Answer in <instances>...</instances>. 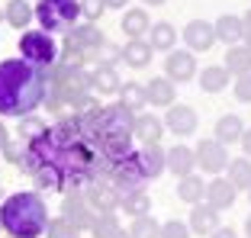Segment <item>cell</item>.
<instances>
[{"mask_svg":"<svg viewBox=\"0 0 251 238\" xmlns=\"http://www.w3.org/2000/svg\"><path fill=\"white\" fill-rule=\"evenodd\" d=\"M151 29V20H148L145 10H129L123 13V32H129V39H139L142 32Z\"/></svg>","mask_w":251,"mask_h":238,"instance_id":"24","label":"cell"},{"mask_svg":"<svg viewBox=\"0 0 251 238\" xmlns=\"http://www.w3.org/2000/svg\"><path fill=\"white\" fill-rule=\"evenodd\" d=\"M36 161L58 167L65 177V187H87L94 180H103L110 171L97 139L77 116L61 119L58 126L45 129V135L29 142L26 158L20 161V171H32Z\"/></svg>","mask_w":251,"mask_h":238,"instance_id":"1","label":"cell"},{"mask_svg":"<svg viewBox=\"0 0 251 238\" xmlns=\"http://www.w3.org/2000/svg\"><path fill=\"white\" fill-rule=\"evenodd\" d=\"M58 61H61V65H68V68H81V61H84V48L74 42V39H65V48H61Z\"/></svg>","mask_w":251,"mask_h":238,"instance_id":"36","label":"cell"},{"mask_svg":"<svg viewBox=\"0 0 251 238\" xmlns=\"http://www.w3.org/2000/svg\"><path fill=\"white\" fill-rule=\"evenodd\" d=\"M97 55H100V65H106L110 68L116 58H123V48H116V45H110V42H103L100 48H97Z\"/></svg>","mask_w":251,"mask_h":238,"instance_id":"39","label":"cell"},{"mask_svg":"<svg viewBox=\"0 0 251 238\" xmlns=\"http://www.w3.org/2000/svg\"><path fill=\"white\" fill-rule=\"evenodd\" d=\"M103 10H106L103 0H81V16H84V20H90V23L103 13Z\"/></svg>","mask_w":251,"mask_h":238,"instance_id":"40","label":"cell"},{"mask_svg":"<svg viewBox=\"0 0 251 238\" xmlns=\"http://www.w3.org/2000/svg\"><path fill=\"white\" fill-rule=\"evenodd\" d=\"M213 29H216V39H222V42L232 48V45L242 39V20H238V16H229V13H226V16H219V20L213 23Z\"/></svg>","mask_w":251,"mask_h":238,"instance_id":"19","label":"cell"},{"mask_svg":"<svg viewBox=\"0 0 251 238\" xmlns=\"http://www.w3.org/2000/svg\"><path fill=\"white\" fill-rule=\"evenodd\" d=\"M145 3H164V0H145Z\"/></svg>","mask_w":251,"mask_h":238,"instance_id":"49","label":"cell"},{"mask_svg":"<svg viewBox=\"0 0 251 238\" xmlns=\"http://www.w3.org/2000/svg\"><path fill=\"white\" fill-rule=\"evenodd\" d=\"M49 90V74L26 58L0 61V116H29Z\"/></svg>","mask_w":251,"mask_h":238,"instance_id":"2","label":"cell"},{"mask_svg":"<svg viewBox=\"0 0 251 238\" xmlns=\"http://www.w3.org/2000/svg\"><path fill=\"white\" fill-rule=\"evenodd\" d=\"M164 68H168V81H190L197 74V58L190 52H171Z\"/></svg>","mask_w":251,"mask_h":238,"instance_id":"9","label":"cell"},{"mask_svg":"<svg viewBox=\"0 0 251 238\" xmlns=\"http://www.w3.org/2000/svg\"><path fill=\"white\" fill-rule=\"evenodd\" d=\"M248 196H251V187H248Z\"/></svg>","mask_w":251,"mask_h":238,"instance_id":"50","label":"cell"},{"mask_svg":"<svg viewBox=\"0 0 251 238\" xmlns=\"http://www.w3.org/2000/svg\"><path fill=\"white\" fill-rule=\"evenodd\" d=\"M242 132H245V126H242V119H238V116H222L219 122H216V142H219V145L238 142Z\"/></svg>","mask_w":251,"mask_h":238,"instance_id":"23","label":"cell"},{"mask_svg":"<svg viewBox=\"0 0 251 238\" xmlns=\"http://www.w3.org/2000/svg\"><path fill=\"white\" fill-rule=\"evenodd\" d=\"M148 32H151V39H148L151 48H171L174 39H177V32H174L171 23H155V29H148Z\"/></svg>","mask_w":251,"mask_h":238,"instance_id":"31","label":"cell"},{"mask_svg":"<svg viewBox=\"0 0 251 238\" xmlns=\"http://www.w3.org/2000/svg\"><path fill=\"white\" fill-rule=\"evenodd\" d=\"M158 238H190V229L184 222H177V219H171V222L161 225V235Z\"/></svg>","mask_w":251,"mask_h":238,"instance_id":"38","label":"cell"},{"mask_svg":"<svg viewBox=\"0 0 251 238\" xmlns=\"http://www.w3.org/2000/svg\"><path fill=\"white\" fill-rule=\"evenodd\" d=\"M16 132H20V139L29 145V142H36L39 135H45V122H42V119H32V116H23Z\"/></svg>","mask_w":251,"mask_h":238,"instance_id":"35","label":"cell"},{"mask_svg":"<svg viewBox=\"0 0 251 238\" xmlns=\"http://www.w3.org/2000/svg\"><path fill=\"white\" fill-rule=\"evenodd\" d=\"M103 7H113V10H119V7H129V0H103Z\"/></svg>","mask_w":251,"mask_h":238,"instance_id":"46","label":"cell"},{"mask_svg":"<svg viewBox=\"0 0 251 238\" xmlns=\"http://www.w3.org/2000/svg\"><path fill=\"white\" fill-rule=\"evenodd\" d=\"M242 39H245V48H251V13L242 20Z\"/></svg>","mask_w":251,"mask_h":238,"instance_id":"43","label":"cell"},{"mask_svg":"<svg viewBox=\"0 0 251 238\" xmlns=\"http://www.w3.org/2000/svg\"><path fill=\"white\" fill-rule=\"evenodd\" d=\"M61 219H68L71 225H77V229H90L94 225V213H90V206H87V200L84 196H77V193H71L65 200V216Z\"/></svg>","mask_w":251,"mask_h":238,"instance_id":"10","label":"cell"},{"mask_svg":"<svg viewBox=\"0 0 251 238\" xmlns=\"http://www.w3.org/2000/svg\"><path fill=\"white\" fill-rule=\"evenodd\" d=\"M168 129L177 135H190L197 129V113L190 106H171L168 110Z\"/></svg>","mask_w":251,"mask_h":238,"instance_id":"14","label":"cell"},{"mask_svg":"<svg viewBox=\"0 0 251 238\" xmlns=\"http://www.w3.org/2000/svg\"><path fill=\"white\" fill-rule=\"evenodd\" d=\"M197 164L203 167V171H209V174H219L222 167H229V155H226V145H219L216 139H203L197 145Z\"/></svg>","mask_w":251,"mask_h":238,"instance_id":"6","label":"cell"},{"mask_svg":"<svg viewBox=\"0 0 251 238\" xmlns=\"http://www.w3.org/2000/svg\"><path fill=\"white\" fill-rule=\"evenodd\" d=\"M145 97H148V103H155V106H174V84L168 77H155V81H148Z\"/></svg>","mask_w":251,"mask_h":238,"instance_id":"17","label":"cell"},{"mask_svg":"<svg viewBox=\"0 0 251 238\" xmlns=\"http://www.w3.org/2000/svg\"><path fill=\"white\" fill-rule=\"evenodd\" d=\"M229 180L232 187H251V161H242V158H238V161H229Z\"/></svg>","mask_w":251,"mask_h":238,"instance_id":"32","label":"cell"},{"mask_svg":"<svg viewBox=\"0 0 251 238\" xmlns=\"http://www.w3.org/2000/svg\"><path fill=\"white\" fill-rule=\"evenodd\" d=\"M142 161H145V167H148V177H158V174L164 171V151H161V145L158 142H151V145H142Z\"/></svg>","mask_w":251,"mask_h":238,"instance_id":"28","label":"cell"},{"mask_svg":"<svg viewBox=\"0 0 251 238\" xmlns=\"http://www.w3.org/2000/svg\"><path fill=\"white\" fill-rule=\"evenodd\" d=\"M119 97H123L126 110H142V106L148 103L145 87H142V84H126V87H119Z\"/></svg>","mask_w":251,"mask_h":238,"instance_id":"30","label":"cell"},{"mask_svg":"<svg viewBox=\"0 0 251 238\" xmlns=\"http://www.w3.org/2000/svg\"><path fill=\"white\" fill-rule=\"evenodd\" d=\"M45 232H49V238H81V229L71 225L68 219H52Z\"/></svg>","mask_w":251,"mask_h":238,"instance_id":"37","label":"cell"},{"mask_svg":"<svg viewBox=\"0 0 251 238\" xmlns=\"http://www.w3.org/2000/svg\"><path fill=\"white\" fill-rule=\"evenodd\" d=\"M235 97L242 100V103H251V74H242L235 84Z\"/></svg>","mask_w":251,"mask_h":238,"instance_id":"42","label":"cell"},{"mask_svg":"<svg viewBox=\"0 0 251 238\" xmlns=\"http://www.w3.org/2000/svg\"><path fill=\"white\" fill-rule=\"evenodd\" d=\"M20 52H23V58L29 61V65H36V68H42V71H45V68L58 65L61 48H58V42H55L49 32H23Z\"/></svg>","mask_w":251,"mask_h":238,"instance_id":"5","label":"cell"},{"mask_svg":"<svg viewBox=\"0 0 251 238\" xmlns=\"http://www.w3.org/2000/svg\"><path fill=\"white\" fill-rule=\"evenodd\" d=\"M90 87L100 90V94H116V90H119L116 71H113V68H106V65H97L94 71H90Z\"/></svg>","mask_w":251,"mask_h":238,"instance_id":"22","label":"cell"},{"mask_svg":"<svg viewBox=\"0 0 251 238\" xmlns=\"http://www.w3.org/2000/svg\"><path fill=\"white\" fill-rule=\"evenodd\" d=\"M148 58H151V45L142 42V39H129V42L123 45V61L132 68H145Z\"/></svg>","mask_w":251,"mask_h":238,"instance_id":"20","label":"cell"},{"mask_svg":"<svg viewBox=\"0 0 251 238\" xmlns=\"http://www.w3.org/2000/svg\"><path fill=\"white\" fill-rule=\"evenodd\" d=\"M203 193H206V187H203V180L193 177V174H187V177H180V187H177V196L184 203H193L197 206L200 200H203Z\"/></svg>","mask_w":251,"mask_h":238,"instance_id":"26","label":"cell"},{"mask_svg":"<svg viewBox=\"0 0 251 238\" xmlns=\"http://www.w3.org/2000/svg\"><path fill=\"white\" fill-rule=\"evenodd\" d=\"M226 71L229 74H251V48H245V45H232L229 55H226Z\"/></svg>","mask_w":251,"mask_h":238,"instance_id":"21","label":"cell"},{"mask_svg":"<svg viewBox=\"0 0 251 238\" xmlns=\"http://www.w3.org/2000/svg\"><path fill=\"white\" fill-rule=\"evenodd\" d=\"M26 148H29V145H26V142H7V148H3V151H7V158H10V161H16V164H20L23 161V158H26Z\"/></svg>","mask_w":251,"mask_h":238,"instance_id":"41","label":"cell"},{"mask_svg":"<svg viewBox=\"0 0 251 238\" xmlns=\"http://www.w3.org/2000/svg\"><path fill=\"white\" fill-rule=\"evenodd\" d=\"M213 238H235V232L232 229H216V232H209Z\"/></svg>","mask_w":251,"mask_h":238,"instance_id":"44","label":"cell"},{"mask_svg":"<svg viewBox=\"0 0 251 238\" xmlns=\"http://www.w3.org/2000/svg\"><path fill=\"white\" fill-rule=\"evenodd\" d=\"M245 229H248V238H251V219H248V222H245Z\"/></svg>","mask_w":251,"mask_h":238,"instance_id":"48","label":"cell"},{"mask_svg":"<svg viewBox=\"0 0 251 238\" xmlns=\"http://www.w3.org/2000/svg\"><path fill=\"white\" fill-rule=\"evenodd\" d=\"M68 39H74V42L81 45L84 52H97V48L103 45V32L97 29L94 23H84V26H74V29L68 32Z\"/></svg>","mask_w":251,"mask_h":238,"instance_id":"16","label":"cell"},{"mask_svg":"<svg viewBox=\"0 0 251 238\" xmlns=\"http://www.w3.org/2000/svg\"><path fill=\"white\" fill-rule=\"evenodd\" d=\"M0 16H3V13H0Z\"/></svg>","mask_w":251,"mask_h":238,"instance_id":"51","label":"cell"},{"mask_svg":"<svg viewBox=\"0 0 251 238\" xmlns=\"http://www.w3.org/2000/svg\"><path fill=\"white\" fill-rule=\"evenodd\" d=\"M3 16H7L10 26L26 29V26H29V20H32V10H29V3H26V0H10L7 10H3Z\"/></svg>","mask_w":251,"mask_h":238,"instance_id":"25","label":"cell"},{"mask_svg":"<svg viewBox=\"0 0 251 238\" xmlns=\"http://www.w3.org/2000/svg\"><path fill=\"white\" fill-rule=\"evenodd\" d=\"M32 184L39 187V190H65V177H61L58 167H52V164H42L36 161V167H32Z\"/></svg>","mask_w":251,"mask_h":238,"instance_id":"12","label":"cell"},{"mask_svg":"<svg viewBox=\"0 0 251 238\" xmlns=\"http://www.w3.org/2000/svg\"><path fill=\"white\" fill-rule=\"evenodd\" d=\"M0 225L10 238H39L49 229V206L39 193H13L0 203Z\"/></svg>","mask_w":251,"mask_h":238,"instance_id":"3","label":"cell"},{"mask_svg":"<svg viewBox=\"0 0 251 238\" xmlns=\"http://www.w3.org/2000/svg\"><path fill=\"white\" fill-rule=\"evenodd\" d=\"M77 16H81L77 0H39L36 3V20L45 32H71Z\"/></svg>","mask_w":251,"mask_h":238,"instance_id":"4","label":"cell"},{"mask_svg":"<svg viewBox=\"0 0 251 238\" xmlns=\"http://www.w3.org/2000/svg\"><path fill=\"white\" fill-rule=\"evenodd\" d=\"M132 135H139L145 145H151V142L161 139V119L151 116V113H142V116H135V126H132Z\"/></svg>","mask_w":251,"mask_h":238,"instance_id":"18","label":"cell"},{"mask_svg":"<svg viewBox=\"0 0 251 238\" xmlns=\"http://www.w3.org/2000/svg\"><path fill=\"white\" fill-rule=\"evenodd\" d=\"M184 39L193 52H209L216 42V29H213V23H206V20H193V23H187Z\"/></svg>","mask_w":251,"mask_h":238,"instance_id":"8","label":"cell"},{"mask_svg":"<svg viewBox=\"0 0 251 238\" xmlns=\"http://www.w3.org/2000/svg\"><path fill=\"white\" fill-rule=\"evenodd\" d=\"M238 142H242V145H245V151L251 155V129H245V132H242V139H238Z\"/></svg>","mask_w":251,"mask_h":238,"instance_id":"45","label":"cell"},{"mask_svg":"<svg viewBox=\"0 0 251 238\" xmlns=\"http://www.w3.org/2000/svg\"><path fill=\"white\" fill-rule=\"evenodd\" d=\"M206 203H209L213 209H226V206H232V203H235V187H232L229 180L216 177L213 184L206 187Z\"/></svg>","mask_w":251,"mask_h":238,"instance_id":"15","label":"cell"},{"mask_svg":"<svg viewBox=\"0 0 251 238\" xmlns=\"http://www.w3.org/2000/svg\"><path fill=\"white\" fill-rule=\"evenodd\" d=\"M226 84H229V71L226 68H206L200 74V87L206 94H219V90H226Z\"/></svg>","mask_w":251,"mask_h":238,"instance_id":"27","label":"cell"},{"mask_svg":"<svg viewBox=\"0 0 251 238\" xmlns=\"http://www.w3.org/2000/svg\"><path fill=\"white\" fill-rule=\"evenodd\" d=\"M90 229H94V235H97V238H129V232L119 229L116 219H113L110 213H100V216L94 219V225H90Z\"/></svg>","mask_w":251,"mask_h":238,"instance_id":"29","label":"cell"},{"mask_svg":"<svg viewBox=\"0 0 251 238\" xmlns=\"http://www.w3.org/2000/svg\"><path fill=\"white\" fill-rule=\"evenodd\" d=\"M193 164H197V155H193L187 145H174L171 151H164V167H168V171H174L177 177L193 174Z\"/></svg>","mask_w":251,"mask_h":238,"instance_id":"11","label":"cell"},{"mask_svg":"<svg viewBox=\"0 0 251 238\" xmlns=\"http://www.w3.org/2000/svg\"><path fill=\"white\" fill-rule=\"evenodd\" d=\"M7 129H3V122H0V151H3V148H7Z\"/></svg>","mask_w":251,"mask_h":238,"instance_id":"47","label":"cell"},{"mask_svg":"<svg viewBox=\"0 0 251 238\" xmlns=\"http://www.w3.org/2000/svg\"><path fill=\"white\" fill-rule=\"evenodd\" d=\"M84 200H87V206L94 209V213H113V209L119 206V193L116 187L110 184V180H94V184H87V193H84Z\"/></svg>","mask_w":251,"mask_h":238,"instance_id":"7","label":"cell"},{"mask_svg":"<svg viewBox=\"0 0 251 238\" xmlns=\"http://www.w3.org/2000/svg\"><path fill=\"white\" fill-rule=\"evenodd\" d=\"M161 235V225L148 216H139L132 225H129V238H158Z\"/></svg>","mask_w":251,"mask_h":238,"instance_id":"34","label":"cell"},{"mask_svg":"<svg viewBox=\"0 0 251 238\" xmlns=\"http://www.w3.org/2000/svg\"><path fill=\"white\" fill-rule=\"evenodd\" d=\"M119 203L126 206V213H135V216H145L148 209H151V203H148V193H145V190H132V193L119 196Z\"/></svg>","mask_w":251,"mask_h":238,"instance_id":"33","label":"cell"},{"mask_svg":"<svg viewBox=\"0 0 251 238\" xmlns=\"http://www.w3.org/2000/svg\"><path fill=\"white\" fill-rule=\"evenodd\" d=\"M190 229L200 232V235L216 232V229H219V209H213L209 203H206V206H203V203H197V206H193V213H190Z\"/></svg>","mask_w":251,"mask_h":238,"instance_id":"13","label":"cell"}]
</instances>
